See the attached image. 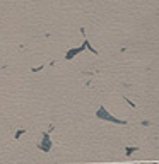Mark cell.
<instances>
[{
  "mask_svg": "<svg viewBox=\"0 0 159 164\" xmlns=\"http://www.w3.org/2000/svg\"><path fill=\"white\" fill-rule=\"evenodd\" d=\"M96 116L99 118V120H104V121H111V123H118V125H125L127 121L125 120H118V118H113L110 113H108V109H104V106H101V108L98 109V113H96Z\"/></svg>",
  "mask_w": 159,
  "mask_h": 164,
  "instance_id": "6da1fadb",
  "label": "cell"
},
{
  "mask_svg": "<svg viewBox=\"0 0 159 164\" xmlns=\"http://www.w3.org/2000/svg\"><path fill=\"white\" fill-rule=\"evenodd\" d=\"M43 137H45V138H43V142L38 144V149H41L43 152H48L50 149H52V140H50V137H48L46 134H45Z\"/></svg>",
  "mask_w": 159,
  "mask_h": 164,
  "instance_id": "7a4b0ae2",
  "label": "cell"
}]
</instances>
